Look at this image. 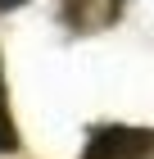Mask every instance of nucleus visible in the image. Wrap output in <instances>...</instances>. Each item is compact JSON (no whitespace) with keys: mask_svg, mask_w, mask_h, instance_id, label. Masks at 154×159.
I'll list each match as a JSON object with an SVG mask.
<instances>
[{"mask_svg":"<svg viewBox=\"0 0 154 159\" xmlns=\"http://www.w3.org/2000/svg\"><path fill=\"white\" fill-rule=\"evenodd\" d=\"M18 146V132H14V118H9V105H5V77H0V155Z\"/></svg>","mask_w":154,"mask_h":159,"instance_id":"nucleus-2","label":"nucleus"},{"mask_svg":"<svg viewBox=\"0 0 154 159\" xmlns=\"http://www.w3.org/2000/svg\"><path fill=\"white\" fill-rule=\"evenodd\" d=\"M154 150V136L141 127H95L82 159H145Z\"/></svg>","mask_w":154,"mask_h":159,"instance_id":"nucleus-1","label":"nucleus"},{"mask_svg":"<svg viewBox=\"0 0 154 159\" xmlns=\"http://www.w3.org/2000/svg\"><path fill=\"white\" fill-rule=\"evenodd\" d=\"M18 5H27V0H0V9H18Z\"/></svg>","mask_w":154,"mask_h":159,"instance_id":"nucleus-3","label":"nucleus"}]
</instances>
